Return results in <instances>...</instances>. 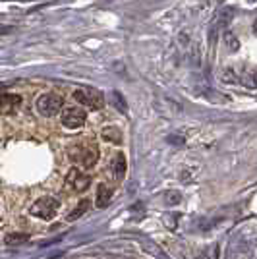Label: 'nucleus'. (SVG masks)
I'll return each mask as SVG.
<instances>
[{"label":"nucleus","instance_id":"obj_1","mask_svg":"<svg viewBox=\"0 0 257 259\" xmlns=\"http://www.w3.org/2000/svg\"><path fill=\"white\" fill-rule=\"evenodd\" d=\"M70 159L77 161L81 168H93L99 161V147L95 143H87V145H73L68 151Z\"/></svg>","mask_w":257,"mask_h":259},{"label":"nucleus","instance_id":"obj_2","mask_svg":"<svg viewBox=\"0 0 257 259\" xmlns=\"http://www.w3.org/2000/svg\"><path fill=\"white\" fill-rule=\"evenodd\" d=\"M64 107V99L58 93H45L37 99V111L43 116H54Z\"/></svg>","mask_w":257,"mask_h":259},{"label":"nucleus","instance_id":"obj_3","mask_svg":"<svg viewBox=\"0 0 257 259\" xmlns=\"http://www.w3.org/2000/svg\"><path fill=\"white\" fill-rule=\"evenodd\" d=\"M58 207H60V203H58L56 197L45 195V197H41V199H37V201L33 203L31 215H33V217H39V219H43V221H48V219H52V217L58 213Z\"/></svg>","mask_w":257,"mask_h":259},{"label":"nucleus","instance_id":"obj_4","mask_svg":"<svg viewBox=\"0 0 257 259\" xmlns=\"http://www.w3.org/2000/svg\"><path fill=\"white\" fill-rule=\"evenodd\" d=\"M73 99L85 107H89L91 111H99L105 107V97L97 89H75L73 91Z\"/></svg>","mask_w":257,"mask_h":259},{"label":"nucleus","instance_id":"obj_5","mask_svg":"<svg viewBox=\"0 0 257 259\" xmlns=\"http://www.w3.org/2000/svg\"><path fill=\"white\" fill-rule=\"evenodd\" d=\"M91 186V176L83 174L79 168H72L66 176V188L72 191H85Z\"/></svg>","mask_w":257,"mask_h":259},{"label":"nucleus","instance_id":"obj_6","mask_svg":"<svg viewBox=\"0 0 257 259\" xmlns=\"http://www.w3.org/2000/svg\"><path fill=\"white\" fill-rule=\"evenodd\" d=\"M85 120H87L85 111L75 109V107L64 109V112H62V124H64L66 128H70V130H77V128H81V126L85 124Z\"/></svg>","mask_w":257,"mask_h":259},{"label":"nucleus","instance_id":"obj_7","mask_svg":"<svg viewBox=\"0 0 257 259\" xmlns=\"http://www.w3.org/2000/svg\"><path fill=\"white\" fill-rule=\"evenodd\" d=\"M20 105H22V97H20V95H12V93L0 95V114L8 116V114H12Z\"/></svg>","mask_w":257,"mask_h":259},{"label":"nucleus","instance_id":"obj_8","mask_svg":"<svg viewBox=\"0 0 257 259\" xmlns=\"http://www.w3.org/2000/svg\"><path fill=\"white\" fill-rule=\"evenodd\" d=\"M110 170H112V178L114 180H122L126 174V157L122 153H116L112 163H110Z\"/></svg>","mask_w":257,"mask_h":259},{"label":"nucleus","instance_id":"obj_9","mask_svg":"<svg viewBox=\"0 0 257 259\" xmlns=\"http://www.w3.org/2000/svg\"><path fill=\"white\" fill-rule=\"evenodd\" d=\"M112 199V188L107 184H101L97 188V207H105Z\"/></svg>","mask_w":257,"mask_h":259},{"label":"nucleus","instance_id":"obj_10","mask_svg":"<svg viewBox=\"0 0 257 259\" xmlns=\"http://www.w3.org/2000/svg\"><path fill=\"white\" fill-rule=\"evenodd\" d=\"M103 140L114 143V145H120V143H122V132H120L118 128H114V126H107V128L103 130Z\"/></svg>","mask_w":257,"mask_h":259},{"label":"nucleus","instance_id":"obj_11","mask_svg":"<svg viewBox=\"0 0 257 259\" xmlns=\"http://www.w3.org/2000/svg\"><path fill=\"white\" fill-rule=\"evenodd\" d=\"M110 103H112V107L116 109L118 112H122V114H128V103H126V99H124V95H122V93L112 91V93H110Z\"/></svg>","mask_w":257,"mask_h":259},{"label":"nucleus","instance_id":"obj_12","mask_svg":"<svg viewBox=\"0 0 257 259\" xmlns=\"http://www.w3.org/2000/svg\"><path fill=\"white\" fill-rule=\"evenodd\" d=\"M240 83H244L246 87L257 89V70H246L240 74Z\"/></svg>","mask_w":257,"mask_h":259},{"label":"nucleus","instance_id":"obj_13","mask_svg":"<svg viewBox=\"0 0 257 259\" xmlns=\"http://www.w3.org/2000/svg\"><path fill=\"white\" fill-rule=\"evenodd\" d=\"M89 205H91V201H89V199H81V203L77 205V209H75V211H72L70 215H68V221H75V219H79L83 213L89 209Z\"/></svg>","mask_w":257,"mask_h":259},{"label":"nucleus","instance_id":"obj_14","mask_svg":"<svg viewBox=\"0 0 257 259\" xmlns=\"http://www.w3.org/2000/svg\"><path fill=\"white\" fill-rule=\"evenodd\" d=\"M27 240H29V236H27V234H20V232L6 236V244H8V246H20V244H25Z\"/></svg>","mask_w":257,"mask_h":259},{"label":"nucleus","instance_id":"obj_15","mask_svg":"<svg viewBox=\"0 0 257 259\" xmlns=\"http://www.w3.org/2000/svg\"><path fill=\"white\" fill-rule=\"evenodd\" d=\"M224 43L228 45V50H232V52H236V50L240 48V41L236 39V35H234L232 31H226V33H224Z\"/></svg>","mask_w":257,"mask_h":259},{"label":"nucleus","instance_id":"obj_16","mask_svg":"<svg viewBox=\"0 0 257 259\" xmlns=\"http://www.w3.org/2000/svg\"><path fill=\"white\" fill-rule=\"evenodd\" d=\"M222 81H226V83H240V75L234 70L226 68V70L222 72Z\"/></svg>","mask_w":257,"mask_h":259},{"label":"nucleus","instance_id":"obj_17","mask_svg":"<svg viewBox=\"0 0 257 259\" xmlns=\"http://www.w3.org/2000/svg\"><path fill=\"white\" fill-rule=\"evenodd\" d=\"M143 244H145V248H147V250L151 252V256H157V258H159V259H168V258H164V256H163V252H161V250L157 248V244H151V242H147V240H145Z\"/></svg>","mask_w":257,"mask_h":259},{"label":"nucleus","instance_id":"obj_18","mask_svg":"<svg viewBox=\"0 0 257 259\" xmlns=\"http://www.w3.org/2000/svg\"><path fill=\"white\" fill-rule=\"evenodd\" d=\"M168 143H174V145H184V138H178V136H168L166 138Z\"/></svg>","mask_w":257,"mask_h":259},{"label":"nucleus","instance_id":"obj_19","mask_svg":"<svg viewBox=\"0 0 257 259\" xmlns=\"http://www.w3.org/2000/svg\"><path fill=\"white\" fill-rule=\"evenodd\" d=\"M248 2H250V4H254V2H257V0H248Z\"/></svg>","mask_w":257,"mask_h":259},{"label":"nucleus","instance_id":"obj_20","mask_svg":"<svg viewBox=\"0 0 257 259\" xmlns=\"http://www.w3.org/2000/svg\"><path fill=\"white\" fill-rule=\"evenodd\" d=\"M256 33H257V22H256Z\"/></svg>","mask_w":257,"mask_h":259}]
</instances>
